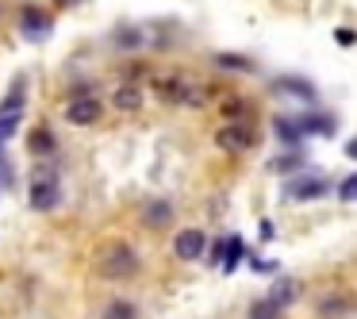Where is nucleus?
Here are the masks:
<instances>
[{
  "mask_svg": "<svg viewBox=\"0 0 357 319\" xmlns=\"http://www.w3.org/2000/svg\"><path fill=\"white\" fill-rule=\"evenodd\" d=\"M142 273V254L131 242H108L96 258V277L104 281H131Z\"/></svg>",
  "mask_w": 357,
  "mask_h": 319,
  "instance_id": "1",
  "label": "nucleus"
},
{
  "mask_svg": "<svg viewBox=\"0 0 357 319\" xmlns=\"http://www.w3.org/2000/svg\"><path fill=\"white\" fill-rule=\"evenodd\" d=\"M27 200H31L35 212H54L58 204H62V181H58V173L50 170V165H43V170L31 177V193H27Z\"/></svg>",
  "mask_w": 357,
  "mask_h": 319,
  "instance_id": "2",
  "label": "nucleus"
},
{
  "mask_svg": "<svg viewBox=\"0 0 357 319\" xmlns=\"http://www.w3.org/2000/svg\"><path fill=\"white\" fill-rule=\"evenodd\" d=\"M154 89L165 96V101L185 104V108H200V104L208 101V96H204V89L196 85V81L181 77V73H169V77H158V81H154Z\"/></svg>",
  "mask_w": 357,
  "mask_h": 319,
  "instance_id": "3",
  "label": "nucleus"
},
{
  "mask_svg": "<svg viewBox=\"0 0 357 319\" xmlns=\"http://www.w3.org/2000/svg\"><path fill=\"white\" fill-rule=\"evenodd\" d=\"M16 27H20V35H24V39L43 43V39H50V31H54V20H50V12H43L39 4H20Z\"/></svg>",
  "mask_w": 357,
  "mask_h": 319,
  "instance_id": "4",
  "label": "nucleus"
},
{
  "mask_svg": "<svg viewBox=\"0 0 357 319\" xmlns=\"http://www.w3.org/2000/svg\"><path fill=\"white\" fill-rule=\"evenodd\" d=\"M254 142H257V135H254V127H250L246 119H227V124L219 127V135H215V147L227 150V154H246Z\"/></svg>",
  "mask_w": 357,
  "mask_h": 319,
  "instance_id": "5",
  "label": "nucleus"
},
{
  "mask_svg": "<svg viewBox=\"0 0 357 319\" xmlns=\"http://www.w3.org/2000/svg\"><path fill=\"white\" fill-rule=\"evenodd\" d=\"M66 124H73V127H93L96 119L104 116V101L96 93H89V96H70L66 101Z\"/></svg>",
  "mask_w": 357,
  "mask_h": 319,
  "instance_id": "6",
  "label": "nucleus"
},
{
  "mask_svg": "<svg viewBox=\"0 0 357 319\" xmlns=\"http://www.w3.org/2000/svg\"><path fill=\"white\" fill-rule=\"evenodd\" d=\"M331 193V181L323 177V173H296L292 181H288V188H284V196L288 200H319V196H326Z\"/></svg>",
  "mask_w": 357,
  "mask_h": 319,
  "instance_id": "7",
  "label": "nucleus"
},
{
  "mask_svg": "<svg viewBox=\"0 0 357 319\" xmlns=\"http://www.w3.org/2000/svg\"><path fill=\"white\" fill-rule=\"evenodd\" d=\"M173 254H177L181 262H200V258L208 254V235H204L200 227H181V231L173 235Z\"/></svg>",
  "mask_w": 357,
  "mask_h": 319,
  "instance_id": "8",
  "label": "nucleus"
},
{
  "mask_svg": "<svg viewBox=\"0 0 357 319\" xmlns=\"http://www.w3.org/2000/svg\"><path fill=\"white\" fill-rule=\"evenodd\" d=\"M349 311H357V296L354 292H342V288L315 300V316L319 319H342V316H349Z\"/></svg>",
  "mask_w": 357,
  "mask_h": 319,
  "instance_id": "9",
  "label": "nucleus"
},
{
  "mask_svg": "<svg viewBox=\"0 0 357 319\" xmlns=\"http://www.w3.org/2000/svg\"><path fill=\"white\" fill-rule=\"evenodd\" d=\"M273 131H277L280 142H284V150H300L303 139H307V127H303L300 116H277L273 119Z\"/></svg>",
  "mask_w": 357,
  "mask_h": 319,
  "instance_id": "10",
  "label": "nucleus"
},
{
  "mask_svg": "<svg viewBox=\"0 0 357 319\" xmlns=\"http://www.w3.org/2000/svg\"><path fill=\"white\" fill-rule=\"evenodd\" d=\"M142 223H146L150 231H165V227L173 223V204L169 200H150L146 208H142Z\"/></svg>",
  "mask_w": 357,
  "mask_h": 319,
  "instance_id": "11",
  "label": "nucleus"
},
{
  "mask_svg": "<svg viewBox=\"0 0 357 319\" xmlns=\"http://www.w3.org/2000/svg\"><path fill=\"white\" fill-rule=\"evenodd\" d=\"M112 43H116V50H123V54H135V50H142L146 35H142V27H135V24H119L116 35H112Z\"/></svg>",
  "mask_w": 357,
  "mask_h": 319,
  "instance_id": "12",
  "label": "nucleus"
},
{
  "mask_svg": "<svg viewBox=\"0 0 357 319\" xmlns=\"http://www.w3.org/2000/svg\"><path fill=\"white\" fill-rule=\"evenodd\" d=\"M112 104H116V112H139L142 108V89L135 85V81H123V85L112 93Z\"/></svg>",
  "mask_w": 357,
  "mask_h": 319,
  "instance_id": "13",
  "label": "nucleus"
},
{
  "mask_svg": "<svg viewBox=\"0 0 357 319\" xmlns=\"http://www.w3.org/2000/svg\"><path fill=\"white\" fill-rule=\"evenodd\" d=\"M27 150H31L35 158H50L58 150V139H54V131L50 127H35L31 135H27Z\"/></svg>",
  "mask_w": 357,
  "mask_h": 319,
  "instance_id": "14",
  "label": "nucleus"
},
{
  "mask_svg": "<svg viewBox=\"0 0 357 319\" xmlns=\"http://www.w3.org/2000/svg\"><path fill=\"white\" fill-rule=\"evenodd\" d=\"M277 93L284 96H296V101H315V85H311L307 77H277Z\"/></svg>",
  "mask_w": 357,
  "mask_h": 319,
  "instance_id": "15",
  "label": "nucleus"
},
{
  "mask_svg": "<svg viewBox=\"0 0 357 319\" xmlns=\"http://www.w3.org/2000/svg\"><path fill=\"white\" fill-rule=\"evenodd\" d=\"M24 104H27V85H24V77H16L8 96L0 101V116H24Z\"/></svg>",
  "mask_w": 357,
  "mask_h": 319,
  "instance_id": "16",
  "label": "nucleus"
},
{
  "mask_svg": "<svg viewBox=\"0 0 357 319\" xmlns=\"http://www.w3.org/2000/svg\"><path fill=\"white\" fill-rule=\"evenodd\" d=\"M269 296L280 304V308H288V304L300 300V281H296V277H277V281H273V288H269Z\"/></svg>",
  "mask_w": 357,
  "mask_h": 319,
  "instance_id": "17",
  "label": "nucleus"
},
{
  "mask_svg": "<svg viewBox=\"0 0 357 319\" xmlns=\"http://www.w3.org/2000/svg\"><path fill=\"white\" fill-rule=\"evenodd\" d=\"M242 258H246V246H242V239H238V235H227V239H223V262H219V269L234 273Z\"/></svg>",
  "mask_w": 357,
  "mask_h": 319,
  "instance_id": "18",
  "label": "nucleus"
},
{
  "mask_svg": "<svg viewBox=\"0 0 357 319\" xmlns=\"http://www.w3.org/2000/svg\"><path fill=\"white\" fill-rule=\"evenodd\" d=\"M303 127H307V135H326L331 139L334 131H338V124H334V116H326V112H307V116H300Z\"/></svg>",
  "mask_w": 357,
  "mask_h": 319,
  "instance_id": "19",
  "label": "nucleus"
},
{
  "mask_svg": "<svg viewBox=\"0 0 357 319\" xmlns=\"http://www.w3.org/2000/svg\"><path fill=\"white\" fill-rule=\"evenodd\" d=\"M280 316H284V308H280L273 296H257V300L246 308V319H280Z\"/></svg>",
  "mask_w": 357,
  "mask_h": 319,
  "instance_id": "20",
  "label": "nucleus"
},
{
  "mask_svg": "<svg viewBox=\"0 0 357 319\" xmlns=\"http://www.w3.org/2000/svg\"><path fill=\"white\" fill-rule=\"evenodd\" d=\"M100 319H139V304L135 300H112V304H104V311H100Z\"/></svg>",
  "mask_w": 357,
  "mask_h": 319,
  "instance_id": "21",
  "label": "nucleus"
},
{
  "mask_svg": "<svg viewBox=\"0 0 357 319\" xmlns=\"http://www.w3.org/2000/svg\"><path fill=\"white\" fill-rule=\"evenodd\" d=\"M269 170L273 173H296V170H303V154H300V150L280 154V158H273V162H269Z\"/></svg>",
  "mask_w": 357,
  "mask_h": 319,
  "instance_id": "22",
  "label": "nucleus"
},
{
  "mask_svg": "<svg viewBox=\"0 0 357 319\" xmlns=\"http://www.w3.org/2000/svg\"><path fill=\"white\" fill-rule=\"evenodd\" d=\"M16 127H20V116H0V154H4V147L12 142Z\"/></svg>",
  "mask_w": 357,
  "mask_h": 319,
  "instance_id": "23",
  "label": "nucleus"
},
{
  "mask_svg": "<svg viewBox=\"0 0 357 319\" xmlns=\"http://www.w3.org/2000/svg\"><path fill=\"white\" fill-rule=\"evenodd\" d=\"M215 66L219 70H254V62H250V58H238V54H219Z\"/></svg>",
  "mask_w": 357,
  "mask_h": 319,
  "instance_id": "24",
  "label": "nucleus"
},
{
  "mask_svg": "<svg viewBox=\"0 0 357 319\" xmlns=\"http://www.w3.org/2000/svg\"><path fill=\"white\" fill-rule=\"evenodd\" d=\"M338 196H342L346 204H357V173H349V177L338 185Z\"/></svg>",
  "mask_w": 357,
  "mask_h": 319,
  "instance_id": "25",
  "label": "nucleus"
},
{
  "mask_svg": "<svg viewBox=\"0 0 357 319\" xmlns=\"http://www.w3.org/2000/svg\"><path fill=\"white\" fill-rule=\"evenodd\" d=\"M277 265L280 262H273V258H250V269H254V273H277Z\"/></svg>",
  "mask_w": 357,
  "mask_h": 319,
  "instance_id": "26",
  "label": "nucleus"
},
{
  "mask_svg": "<svg viewBox=\"0 0 357 319\" xmlns=\"http://www.w3.org/2000/svg\"><path fill=\"white\" fill-rule=\"evenodd\" d=\"M223 116H227V119H242V116H246V101H231V104H223Z\"/></svg>",
  "mask_w": 357,
  "mask_h": 319,
  "instance_id": "27",
  "label": "nucleus"
},
{
  "mask_svg": "<svg viewBox=\"0 0 357 319\" xmlns=\"http://www.w3.org/2000/svg\"><path fill=\"white\" fill-rule=\"evenodd\" d=\"M334 39H338L342 47H354V43H357V31H349V27H338V31H334Z\"/></svg>",
  "mask_w": 357,
  "mask_h": 319,
  "instance_id": "28",
  "label": "nucleus"
},
{
  "mask_svg": "<svg viewBox=\"0 0 357 319\" xmlns=\"http://www.w3.org/2000/svg\"><path fill=\"white\" fill-rule=\"evenodd\" d=\"M346 158H349V162H357V139L346 142Z\"/></svg>",
  "mask_w": 357,
  "mask_h": 319,
  "instance_id": "29",
  "label": "nucleus"
},
{
  "mask_svg": "<svg viewBox=\"0 0 357 319\" xmlns=\"http://www.w3.org/2000/svg\"><path fill=\"white\" fill-rule=\"evenodd\" d=\"M58 8H73V4H81V0H54Z\"/></svg>",
  "mask_w": 357,
  "mask_h": 319,
  "instance_id": "30",
  "label": "nucleus"
}]
</instances>
